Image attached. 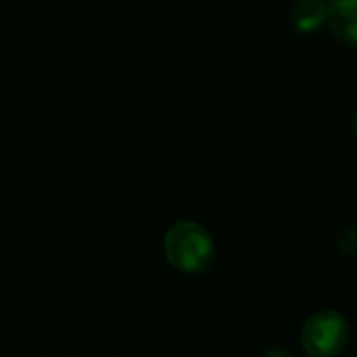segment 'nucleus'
<instances>
[{"label":"nucleus","instance_id":"1","mask_svg":"<svg viewBox=\"0 0 357 357\" xmlns=\"http://www.w3.org/2000/svg\"><path fill=\"white\" fill-rule=\"evenodd\" d=\"M167 261L182 272H203L211 266L215 245L211 234L195 222H178L165 234Z\"/></svg>","mask_w":357,"mask_h":357},{"label":"nucleus","instance_id":"2","mask_svg":"<svg viewBox=\"0 0 357 357\" xmlns=\"http://www.w3.org/2000/svg\"><path fill=\"white\" fill-rule=\"evenodd\" d=\"M349 341V324L335 310L316 312L301 328V345L312 357H333L341 354Z\"/></svg>","mask_w":357,"mask_h":357},{"label":"nucleus","instance_id":"3","mask_svg":"<svg viewBox=\"0 0 357 357\" xmlns=\"http://www.w3.org/2000/svg\"><path fill=\"white\" fill-rule=\"evenodd\" d=\"M357 4L356 0H335L328 4L326 19L337 38L354 46L357 42Z\"/></svg>","mask_w":357,"mask_h":357},{"label":"nucleus","instance_id":"4","mask_svg":"<svg viewBox=\"0 0 357 357\" xmlns=\"http://www.w3.org/2000/svg\"><path fill=\"white\" fill-rule=\"evenodd\" d=\"M326 10L328 4L322 0H299L291 8V21L299 31L310 33L326 21Z\"/></svg>","mask_w":357,"mask_h":357},{"label":"nucleus","instance_id":"5","mask_svg":"<svg viewBox=\"0 0 357 357\" xmlns=\"http://www.w3.org/2000/svg\"><path fill=\"white\" fill-rule=\"evenodd\" d=\"M261 357H295V356H291L287 349H280V347H274V349H268L266 354Z\"/></svg>","mask_w":357,"mask_h":357}]
</instances>
